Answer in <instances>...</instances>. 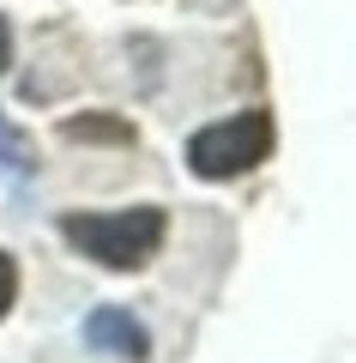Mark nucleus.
<instances>
[{"instance_id":"1","label":"nucleus","mask_w":356,"mask_h":363,"mask_svg":"<svg viewBox=\"0 0 356 363\" xmlns=\"http://www.w3.org/2000/svg\"><path fill=\"white\" fill-rule=\"evenodd\" d=\"M163 206H127V212H67L61 218V236L79 248V255H91L97 267L109 272H133L145 267V260L163 248Z\"/></svg>"},{"instance_id":"2","label":"nucleus","mask_w":356,"mask_h":363,"mask_svg":"<svg viewBox=\"0 0 356 363\" xmlns=\"http://www.w3.org/2000/svg\"><path fill=\"white\" fill-rule=\"evenodd\" d=\"M272 145H278V121H272V109H242V116L212 121V128L193 133V140H188V169L200 182H229V176L260 169L272 157Z\"/></svg>"},{"instance_id":"3","label":"nucleus","mask_w":356,"mask_h":363,"mask_svg":"<svg viewBox=\"0 0 356 363\" xmlns=\"http://www.w3.org/2000/svg\"><path fill=\"white\" fill-rule=\"evenodd\" d=\"M85 345L103 351V357H121V363L151 357V333H145V321H133L127 309H91L85 315Z\"/></svg>"},{"instance_id":"4","label":"nucleus","mask_w":356,"mask_h":363,"mask_svg":"<svg viewBox=\"0 0 356 363\" xmlns=\"http://www.w3.org/2000/svg\"><path fill=\"white\" fill-rule=\"evenodd\" d=\"M61 140H73V145H139V133L121 116H67Z\"/></svg>"},{"instance_id":"5","label":"nucleus","mask_w":356,"mask_h":363,"mask_svg":"<svg viewBox=\"0 0 356 363\" xmlns=\"http://www.w3.org/2000/svg\"><path fill=\"white\" fill-rule=\"evenodd\" d=\"M0 169H6V176H30V169H37L30 140H25V133H18L6 116H0Z\"/></svg>"},{"instance_id":"6","label":"nucleus","mask_w":356,"mask_h":363,"mask_svg":"<svg viewBox=\"0 0 356 363\" xmlns=\"http://www.w3.org/2000/svg\"><path fill=\"white\" fill-rule=\"evenodd\" d=\"M18 303V260L0 248V321H6V309Z\"/></svg>"},{"instance_id":"7","label":"nucleus","mask_w":356,"mask_h":363,"mask_svg":"<svg viewBox=\"0 0 356 363\" xmlns=\"http://www.w3.org/2000/svg\"><path fill=\"white\" fill-rule=\"evenodd\" d=\"M6 61H13V25L0 18V73H6Z\"/></svg>"}]
</instances>
